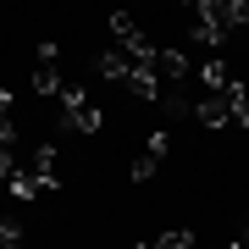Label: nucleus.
Wrapping results in <instances>:
<instances>
[{
    "mask_svg": "<svg viewBox=\"0 0 249 249\" xmlns=\"http://www.w3.org/2000/svg\"><path fill=\"white\" fill-rule=\"evenodd\" d=\"M94 72H100L106 83H127V72H133V61H127L122 50H106V55L94 61Z\"/></svg>",
    "mask_w": 249,
    "mask_h": 249,
    "instance_id": "6e6552de",
    "label": "nucleus"
},
{
    "mask_svg": "<svg viewBox=\"0 0 249 249\" xmlns=\"http://www.w3.org/2000/svg\"><path fill=\"white\" fill-rule=\"evenodd\" d=\"M0 249H28V238H22L17 222H0Z\"/></svg>",
    "mask_w": 249,
    "mask_h": 249,
    "instance_id": "4468645a",
    "label": "nucleus"
},
{
    "mask_svg": "<svg viewBox=\"0 0 249 249\" xmlns=\"http://www.w3.org/2000/svg\"><path fill=\"white\" fill-rule=\"evenodd\" d=\"M61 122L78 127V133H100V106H94L83 89H67V94H61Z\"/></svg>",
    "mask_w": 249,
    "mask_h": 249,
    "instance_id": "f03ea898",
    "label": "nucleus"
},
{
    "mask_svg": "<svg viewBox=\"0 0 249 249\" xmlns=\"http://www.w3.org/2000/svg\"><path fill=\"white\" fill-rule=\"evenodd\" d=\"M6 116H11V94L0 89V122H6Z\"/></svg>",
    "mask_w": 249,
    "mask_h": 249,
    "instance_id": "f3484780",
    "label": "nucleus"
},
{
    "mask_svg": "<svg viewBox=\"0 0 249 249\" xmlns=\"http://www.w3.org/2000/svg\"><path fill=\"white\" fill-rule=\"evenodd\" d=\"M155 166H160V160H155L150 150H144V155L133 160V183H150V178H155Z\"/></svg>",
    "mask_w": 249,
    "mask_h": 249,
    "instance_id": "2eb2a0df",
    "label": "nucleus"
},
{
    "mask_svg": "<svg viewBox=\"0 0 249 249\" xmlns=\"http://www.w3.org/2000/svg\"><path fill=\"white\" fill-rule=\"evenodd\" d=\"M139 249H150V244H139Z\"/></svg>",
    "mask_w": 249,
    "mask_h": 249,
    "instance_id": "6ab92c4d",
    "label": "nucleus"
},
{
    "mask_svg": "<svg viewBox=\"0 0 249 249\" xmlns=\"http://www.w3.org/2000/svg\"><path fill=\"white\" fill-rule=\"evenodd\" d=\"M227 249H238V244H227Z\"/></svg>",
    "mask_w": 249,
    "mask_h": 249,
    "instance_id": "aec40b11",
    "label": "nucleus"
},
{
    "mask_svg": "<svg viewBox=\"0 0 249 249\" xmlns=\"http://www.w3.org/2000/svg\"><path fill=\"white\" fill-rule=\"evenodd\" d=\"M144 150H150L155 160H166V150H172V139H166V133H150V144H144Z\"/></svg>",
    "mask_w": 249,
    "mask_h": 249,
    "instance_id": "dca6fc26",
    "label": "nucleus"
},
{
    "mask_svg": "<svg viewBox=\"0 0 249 249\" xmlns=\"http://www.w3.org/2000/svg\"><path fill=\"white\" fill-rule=\"evenodd\" d=\"M28 178H34V183H45V188H55V150H50V144H39V150H28Z\"/></svg>",
    "mask_w": 249,
    "mask_h": 249,
    "instance_id": "20e7f679",
    "label": "nucleus"
},
{
    "mask_svg": "<svg viewBox=\"0 0 249 249\" xmlns=\"http://www.w3.org/2000/svg\"><path fill=\"white\" fill-rule=\"evenodd\" d=\"M150 249H194V232L172 227V232H160V238H150Z\"/></svg>",
    "mask_w": 249,
    "mask_h": 249,
    "instance_id": "ddd939ff",
    "label": "nucleus"
},
{
    "mask_svg": "<svg viewBox=\"0 0 249 249\" xmlns=\"http://www.w3.org/2000/svg\"><path fill=\"white\" fill-rule=\"evenodd\" d=\"M199 11L216 17L227 34H232V28H249V0H199Z\"/></svg>",
    "mask_w": 249,
    "mask_h": 249,
    "instance_id": "7ed1b4c3",
    "label": "nucleus"
},
{
    "mask_svg": "<svg viewBox=\"0 0 249 249\" xmlns=\"http://www.w3.org/2000/svg\"><path fill=\"white\" fill-rule=\"evenodd\" d=\"M194 116L205 127H232V111H227V100L222 94H205V100H194Z\"/></svg>",
    "mask_w": 249,
    "mask_h": 249,
    "instance_id": "39448f33",
    "label": "nucleus"
},
{
    "mask_svg": "<svg viewBox=\"0 0 249 249\" xmlns=\"http://www.w3.org/2000/svg\"><path fill=\"white\" fill-rule=\"evenodd\" d=\"M34 94H67V83H61V72L39 61V67H34Z\"/></svg>",
    "mask_w": 249,
    "mask_h": 249,
    "instance_id": "9b49d317",
    "label": "nucleus"
},
{
    "mask_svg": "<svg viewBox=\"0 0 249 249\" xmlns=\"http://www.w3.org/2000/svg\"><path fill=\"white\" fill-rule=\"evenodd\" d=\"M194 39H199L205 50H216V45H222V39H227V28L216 22V17H205V11L194 6Z\"/></svg>",
    "mask_w": 249,
    "mask_h": 249,
    "instance_id": "1a4fd4ad",
    "label": "nucleus"
},
{
    "mask_svg": "<svg viewBox=\"0 0 249 249\" xmlns=\"http://www.w3.org/2000/svg\"><path fill=\"white\" fill-rule=\"evenodd\" d=\"M238 249H249V227H244V238H238Z\"/></svg>",
    "mask_w": 249,
    "mask_h": 249,
    "instance_id": "a211bd4d",
    "label": "nucleus"
},
{
    "mask_svg": "<svg viewBox=\"0 0 249 249\" xmlns=\"http://www.w3.org/2000/svg\"><path fill=\"white\" fill-rule=\"evenodd\" d=\"M111 34H116V45H122L127 61L155 67V45H150V34L139 28V17H127V11H111Z\"/></svg>",
    "mask_w": 249,
    "mask_h": 249,
    "instance_id": "f257e3e1",
    "label": "nucleus"
},
{
    "mask_svg": "<svg viewBox=\"0 0 249 249\" xmlns=\"http://www.w3.org/2000/svg\"><path fill=\"white\" fill-rule=\"evenodd\" d=\"M222 100H227V111H232V122H238V127H249V89H244L238 78H232L227 89H222Z\"/></svg>",
    "mask_w": 249,
    "mask_h": 249,
    "instance_id": "9d476101",
    "label": "nucleus"
},
{
    "mask_svg": "<svg viewBox=\"0 0 249 249\" xmlns=\"http://www.w3.org/2000/svg\"><path fill=\"white\" fill-rule=\"evenodd\" d=\"M188 72H194V67H188V55H183V50H155V78H172V83H183Z\"/></svg>",
    "mask_w": 249,
    "mask_h": 249,
    "instance_id": "423d86ee",
    "label": "nucleus"
},
{
    "mask_svg": "<svg viewBox=\"0 0 249 249\" xmlns=\"http://www.w3.org/2000/svg\"><path fill=\"white\" fill-rule=\"evenodd\" d=\"M6 188H11V194H17V199H39V194H50V188H45V183H34V178H28L22 166L11 172V183H6Z\"/></svg>",
    "mask_w": 249,
    "mask_h": 249,
    "instance_id": "f8f14e48",
    "label": "nucleus"
},
{
    "mask_svg": "<svg viewBox=\"0 0 249 249\" xmlns=\"http://www.w3.org/2000/svg\"><path fill=\"white\" fill-rule=\"evenodd\" d=\"M122 89L139 94V100H155V94H160V78H155V67H139V61H133V72H127Z\"/></svg>",
    "mask_w": 249,
    "mask_h": 249,
    "instance_id": "0eeeda50",
    "label": "nucleus"
}]
</instances>
